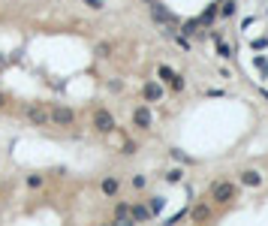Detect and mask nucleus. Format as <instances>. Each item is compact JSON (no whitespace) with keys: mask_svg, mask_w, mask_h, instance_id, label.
I'll return each mask as SVG.
<instances>
[{"mask_svg":"<svg viewBox=\"0 0 268 226\" xmlns=\"http://www.w3.org/2000/svg\"><path fill=\"white\" fill-rule=\"evenodd\" d=\"M235 12V3H223V15H232Z\"/></svg>","mask_w":268,"mask_h":226,"instance_id":"16","label":"nucleus"},{"mask_svg":"<svg viewBox=\"0 0 268 226\" xmlns=\"http://www.w3.org/2000/svg\"><path fill=\"white\" fill-rule=\"evenodd\" d=\"M0 109H3V94H0Z\"/></svg>","mask_w":268,"mask_h":226,"instance_id":"17","label":"nucleus"},{"mask_svg":"<svg viewBox=\"0 0 268 226\" xmlns=\"http://www.w3.org/2000/svg\"><path fill=\"white\" fill-rule=\"evenodd\" d=\"M157 73H160V79H163V82L169 84V88H172V91H181V88H184V79H181V76H178V73H172V69H169V66H160V69H157Z\"/></svg>","mask_w":268,"mask_h":226,"instance_id":"1","label":"nucleus"},{"mask_svg":"<svg viewBox=\"0 0 268 226\" xmlns=\"http://www.w3.org/2000/svg\"><path fill=\"white\" fill-rule=\"evenodd\" d=\"M211 196L217 199V202H229L232 196H235V187H232V184H226V181H220V184H214Z\"/></svg>","mask_w":268,"mask_h":226,"instance_id":"3","label":"nucleus"},{"mask_svg":"<svg viewBox=\"0 0 268 226\" xmlns=\"http://www.w3.org/2000/svg\"><path fill=\"white\" fill-rule=\"evenodd\" d=\"M190 217H193V220H208V217H211V208H205V205H196L193 211H190Z\"/></svg>","mask_w":268,"mask_h":226,"instance_id":"10","label":"nucleus"},{"mask_svg":"<svg viewBox=\"0 0 268 226\" xmlns=\"http://www.w3.org/2000/svg\"><path fill=\"white\" fill-rule=\"evenodd\" d=\"M133 121H136V127H139V130H148V127H151V112L142 106V109H136Z\"/></svg>","mask_w":268,"mask_h":226,"instance_id":"5","label":"nucleus"},{"mask_svg":"<svg viewBox=\"0 0 268 226\" xmlns=\"http://www.w3.org/2000/svg\"><path fill=\"white\" fill-rule=\"evenodd\" d=\"M145 97H148L151 103H157L160 97H163V88H160L157 82H148V84H145Z\"/></svg>","mask_w":268,"mask_h":226,"instance_id":"8","label":"nucleus"},{"mask_svg":"<svg viewBox=\"0 0 268 226\" xmlns=\"http://www.w3.org/2000/svg\"><path fill=\"white\" fill-rule=\"evenodd\" d=\"M241 181L247 187H259L262 184V175H259V172H253V169H247V172H241Z\"/></svg>","mask_w":268,"mask_h":226,"instance_id":"7","label":"nucleus"},{"mask_svg":"<svg viewBox=\"0 0 268 226\" xmlns=\"http://www.w3.org/2000/svg\"><path fill=\"white\" fill-rule=\"evenodd\" d=\"M217 55H220V58H229V55H232L229 42H217Z\"/></svg>","mask_w":268,"mask_h":226,"instance_id":"13","label":"nucleus"},{"mask_svg":"<svg viewBox=\"0 0 268 226\" xmlns=\"http://www.w3.org/2000/svg\"><path fill=\"white\" fill-rule=\"evenodd\" d=\"M151 217V211L145 205H136V208H130V220H148Z\"/></svg>","mask_w":268,"mask_h":226,"instance_id":"9","label":"nucleus"},{"mask_svg":"<svg viewBox=\"0 0 268 226\" xmlns=\"http://www.w3.org/2000/svg\"><path fill=\"white\" fill-rule=\"evenodd\" d=\"M94 127H97L100 133H109V130L115 127V121H112V115L105 112V109H100V112L94 115Z\"/></svg>","mask_w":268,"mask_h":226,"instance_id":"4","label":"nucleus"},{"mask_svg":"<svg viewBox=\"0 0 268 226\" xmlns=\"http://www.w3.org/2000/svg\"><path fill=\"white\" fill-rule=\"evenodd\" d=\"M103 193L115 196V193H118V181H115V178H105V181H103Z\"/></svg>","mask_w":268,"mask_h":226,"instance_id":"12","label":"nucleus"},{"mask_svg":"<svg viewBox=\"0 0 268 226\" xmlns=\"http://www.w3.org/2000/svg\"><path fill=\"white\" fill-rule=\"evenodd\" d=\"M133 184H136V187L142 190V187H145V175H136V178H133Z\"/></svg>","mask_w":268,"mask_h":226,"instance_id":"15","label":"nucleus"},{"mask_svg":"<svg viewBox=\"0 0 268 226\" xmlns=\"http://www.w3.org/2000/svg\"><path fill=\"white\" fill-rule=\"evenodd\" d=\"M73 121H76V115L69 112V109H63V106L51 109V124H58V127H69Z\"/></svg>","mask_w":268,"mask_h":226,"instance_id":"2","label":"nucleus"},{"mask_svg":"<svg viewBox=\"0 0 268 226\" xmlns=\"http://www.w3.org/2000/svg\"><path fill=\"white\" fill-rule=\"evenodd\" d=\"M42 184V175H27V187H40Z\"/></svg>","mask_w":268,"mask_h":226,"instance_id":"14","label":"nucleus"},{"mask_svg":"<svg viewBox=\"0 0 268 226\" xmlns=\"http://www.w3.org/2000/svg\"><path fill=\"white\" fill-rule=\"evenodd\" d=\"M115 220L130 223V205H118V208H115Z\"/></svg>","mask_w":268,"mask_h":226,"instance_id":"11","label":"nucleus"},{"mask_svg":"<svg viewBox=\"0 0 268 226\" xmlns=\"http://www.w3.org/2000/svg\"><path fill=\"white\" fill-rule=\"evenodd\" d=\"M27 118L33 121V124H40V127L51 124V115H45V112H40V109H27Z\"/></svg>","mask_w":268,"mask_h":226,"instance_id":"6","label":"nucleus"}]
</instances>
